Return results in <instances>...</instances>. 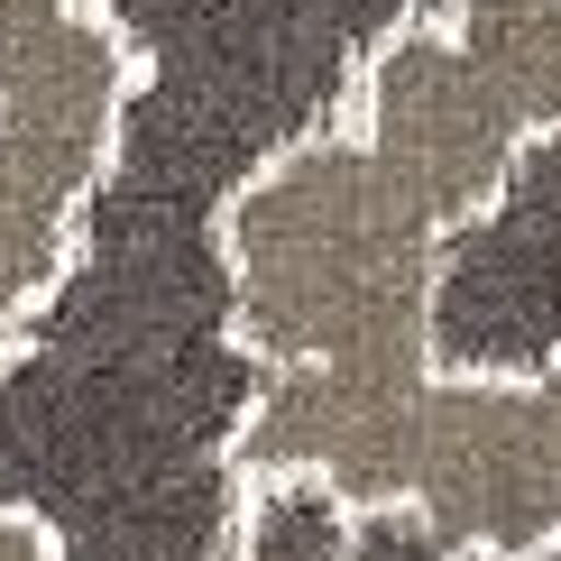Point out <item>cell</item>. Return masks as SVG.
I'll return each mask as SVG.
<instances>
[{
  "mask_svg": "<svg viewBox=\"0 0 561 561\" xmlns=\"http://www.w3.org/2000/svg\"><path fill=\"white\" fill-rule=\"evenodd\" d=\"M350 506L322 479H259L249 488V525L221 561H350Z\"/></svg>",
  "mask_w": 561,
  "mask_h": 561,
  "instance_id": "obj_3",
  "label": "cell"
},
{
  "mask_svg": "<svg viewBox=\"0 0 561 561\" xmlns=\"http://www.w3.org/2000/svg\"><path fill=\"white\" fill-rule=\"evenodd\" d=\"M424 378H561V129L525 138L506 175L442 230L424 276Z\"/></svg>",
  "mask_w": 561,
  "mask_h": 561,
  "instance_id": "obj_2",
  "label": "cell"
},
{
  "mask_svg": "<svg viewBox=\"0 0 561 561\" xmlns=\"http://www.w3.org/2000/svg\"><path fill=\"white\" fill-rule=\"evenodd\" d=\"M138 102L175 111L230 175H259L341 121L350 83L433 0H102Z\"/></svg>",
  "mask_w": 561,
  "mask_h": 561,
  "instance_id": "obj_1",
  "label": "cell"
}]
</instances>
